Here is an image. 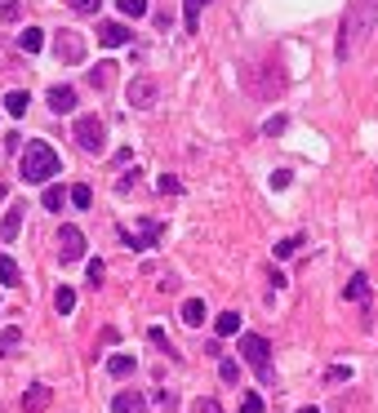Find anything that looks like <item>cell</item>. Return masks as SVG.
<instances>
[{
  "instance_id": "cell-12",
  "label": "cell",
  "mask_w": 378,
  "mask_h": 413,
  "mask_svg": "<svg viewBox=\"0 0 378 413\" xmlns=\"http://www.w3.org/2000/svg\"><path fill=\"white\" fill-rule=\"evenodd\" d=\"M160 231H165V227H160L156 218H147V222H143V231H138V236H129V244H134V249H152V244L160 240Z\"/></svg>"
},
{
  "instance_id": "cell-26",
  "label": "cell",
  "mask_w": 378,
  "mask_h": 413,
  "mask_svg": "<svg viewBox=\"0 0 378 413\" xmlns=\"http://www.w3.org/2000/svg\"><path fill=\"white\" fill-rule=\"evenodd\" d=\"M18 346H23V329H18V324H9V329H5V334H0V356H9V351H18Z\"/></svg>"
},
{
  "instance_id": "cell-22",
  "label": "cell",
  "mask_w": 378,
  "mask_h": 413,
  "mask_svg": "<svg viewBox=\"0 0 378 413\" xmlns=\"http://www.w3.org/2000/svg\"><path fill=\"white\" fill-rule=\"evenodd\" d=\"M54 311H58V316H72V311H76V289L72 285H62L54 293Z\"/></svg>"
},
{
  "instance_id": "cell-28",
  "label": "cell",
  "mask_w": 378,
  "mask_h": 413,
  "mask_svg": "<svg viewBox=\"0 0 378 413\" xmlns=\"http://www.w3.org/2000/svg\"><path fill=\"white\" fill-rule=\"evenodd\" d=\"M125 18H147V0H116Z\"/></svg>"
},
{
  "instance_id": "cell-7",
  "label": "cell",
  "mask_w": 378,
  "mask_h": 413,
  "mask_svg": "<svg viewBox=\"0 0 378 413\" xmlns=\"http://www.w3.org/2000/svg\"><path fill=\"white\" fill-rule=\"evenodd\" d=\"M58 258L62 262H80V258H85V231H80L76 222L58 227Z\"/></svg>"
},
{
  "instance_id": "cell-23",
  "label": "cell",
  "mask_w": 378,
  "mask_h": 413,
  "mask_svg": "<svg viewBox=\"0 0 378 413\" xmlns=\"http://www.w3.org/2000/svg\"><path fill=\"white\" fill-rule=\"evenodd\" d=\"M111 72H116V67H111V62H98V67L89 72V85H94L98 94H103V89H111Z\"/></svg>"
},
{
  "instance_id": "cell-5",
  "label": "cell",
  "mask_w": 378,
  "mask_h": 413,
  "mask_svg": "<svg viewBox=\"0 0 378 413\" xmlns=\"http://www.w3.org/2000/svg\"><path fill=\"white\" fill-rule=\"evenodd\" d=\"M85 49H89L85 31H76V27H62V31H54V58H58V62L76 67V62H85Z\"/></svg>"
},
{
  "instance_id": "cell-11",
  "label": "cell",
  "mask_w": 378,
  "mask_h": 413,
  "mask_svg": "<svg viewBox=\"0 0 378 413\" xmlns=\"http://www.w3.org/2000/svg\"><path fill=\"white\" fill-rule=\"evenodd\" d=\"M49 400H54V391H49L45 383H36V387H27V391H23V409H27V413L49 409Z\"/></svg>"
},
{
  "instance_id": "cell-18",
  "label": "cell",
  "mask_w": 378,
  "mask_h": 413,
  "mask_svg": "<svg viewBox=\"0 0 378 413\" xmlns=\"http://www.w3.org/2000/svg\"><path fill=\"white\" fill-rule=\"evenodd\" d=\"M213 329H218V338H236L240 334V311H223V316L213 320Z\"/></svg>"
},
{
  "instance_id": "cell-29",
  "label": "cell",
  "mask_w": 378,
  "mask_h": 413,
  "mask_svg": "<svg viewBox=\"0 0 378 413\" xmlns=\"http://www.w3.org/2000/svg\"><path fill=\"white\" fill-rule=\"evenodd\" d=\"M299 244H303V236H289V240H281V244H276V258H294V254H299Z\"/></svg>"
},
{
  "instance_id": "cell-25",
  "label": "cell",
  "mask_w": 378,
  "mask_h": 413,
  "mask_svg": "<svg viewBox=\"0 0 378 413\" xmlns=\"http://www.w3.org/2000/svg\"><path fill=\"white\" fill-rule=\"evenodd\" d=\"M62 200H67V191H62L58 183H49V187H45V196H40V205H45L49 213H58V209H62Z\"/></svg>"
},
{
  "instance_id": "cell-32",
  "label": "cell",
  "mask_w": 378,
  "mask_h": 413,
  "mask_svg": "<svg viewBox=\"0 0 378 413\" xmlns=\"http://www.w3.org/2000/svg\"><path fill=\"white\" fill-rule=\"evenodd\" d=\"M0 18H5V23H18L23 18V5H18V0H5V5H0Z\"/></svg>"
},
{
  "instance_id": "cell-17",
  "label": "cell",
  "mask_w": 378,
  "mask_h": 413,
  "mask_svg": "<svg viewBox=\"0 0 378 413\" xmlns=\"http://www.w3.org/2000/svg\"><path fill=\"white\" fill-rule=\"evenodd\" d=\"M27 107H31V94L27 89H9L5 94V111L9 115H27Z\"/></svg>"
},
{
  "instance_id": "cell-20",
  "label": "cell",
  "mask_w": 378,
  "mask_h": 413,
  "mask_svg": "<svg viewBox=\"0 0 378 413\" xmlns=\"http://www.w3.org/2000/svg\"><path fill=\"white\" fill-rule=\"evenodd\" d=\"M183 324H191V329L205 324V302H201V298H187V302H183Z\"/></svg>"
},
{
  "instance_id": "cell-33",
  "label": "cell",
  "mask_w": 378,
  "mask_h": 413,
  "mask_svg": "<svg viewBox=\"0 0 378 413\" xmlns=\"http://www.w3.org/2000/svg\"><path fill=\"white\" fill-rule=\"evenodd\" d=\"M152 404H156V409H174L178 395H174V391H152Z\"/></svg>"
},
{
  "instance_id": "cell-8",
  "label": "cell",
  "mask_w": 378,
  "mask_h": 413,
  "mask_svg": "<svg viewBox=\"0 0 378 413\" xmlns=\"http://www.w3.org/2000/svg\"><path fill=\"white\" fill-rule=\"evenodd\" d=\"M156 80L152 76H134L129 80V89H125V98H129V107L134 111H147V107H156Z\"/></svg>"
},
{
  "instance_id": "cell-21",
  "label": "cell",
  "mask_w": 378,
  "mask_h": 413,
  "mask_svg": "<svg viewBox=\"0 0 378 413\" xmlns=\"http://www.w3.org/2000/svg\"><path fill=\"white\" fill-rule=\"evenodd\" d=\"M343 293H348L352 302H369V280H365V271H356V276H352V285L343 289Z\"/></svg>"
},
{
  "instance_id": "cell-4",
  "label": "cell",
  "mask_w": 378,
  "mask_h": 413,
  "mask_svg": "<svg viewBox=\"0 0 378 413\" xmlns=\"http://www.w3.org/2000/svg\"><path fill=\"white\" fill-rule=\"evenodd\" d=\"M240 356L254 365V373L262 383H272V342L262 334H240Z\"/></svg>"
},
{
  "instance_id": "cell-13",
  "label": "cell",
  "mask_w": 378,
  "mask_h": 413,
  "mask_svg": "<svg viewBox=\"0 0 378 413\" xmlns=\"http://www.w3.org/2000/svg\"><path fill=\"white\" fill-rule=\"evenodd\" d=\"M111 409H116V413H147V400H143L138 391H116Z\"/></svg>"
},
{
  "instance_id": "cell-39",
  "label": "cell",
  "mask_w": 378,
  "mask_h": 413,
  "mask_svg": "<svg viewBox=\"0 0 378 413\" xmlns=\"http://www.w3.org/2000/svg\"><path fill=\"white\" fill-rule=\"evenodd\" d=\"M191 413H223V404H218V400H196Z\"/></svg>"
},
{
  "instance_id": "cell-37",
  "label": "cell",
  "mask_w": 378,
  "mask_h": 413,
  "mask_svg": "<svg viewBox=\"0 0 378 413\" xmlns=\"http://www.w3.org/2000/svg\"><path fill=\"white\" fill-rule=\"evenodd\" d=\"M103 276H107V267H103V258H94V262H89V280H94V289L103 285Z\"/></svg>"
},
{
  "instance_id": "cell-14",
  "label": "cell",
  "mask_w": 378,
  "mask_h": 413,
  "mask_svg": "<svg viewBox=\"0 0 378 413\" xmlns=\"http://www.w3.org/2000/svg\"><path fill=\"white\" fill-rule=\"evenodd\" d=\"M18 49H23V54H40V49H45V31L27 23V27L18 31Z\"/></svg>"
},
{
  "instance_id": "cell-31",
  "label": "cell",
  "mask_w": 378,
  "mask_h": 413,
  "mask_svg": "<svg viewBox=\"0 0 378 413\" xmlns=\"http://www.w3.org/2000/svg\"><path fill=\"white\" fill-rule=\"evenodd\" d=\"M218 378H223V383H240V365H236V360H223V365H218Z\"/></svg>"
},
{
  "instance_id": "cell-10",
  "label": "cell",
  "mask_w": 378,
  "mask_h": 413,
  "mask_svg": "<svg viewBox=\"0 0 378 413\" xmlns=\"http://www.w3.org/2000/svg\"><path fill=\"white\" fill-rule=\"evenodd\" d=\"M98 45H107V49L129 45V27L125 23H98Z\"/></svg>"
},
{
  "instance_id": "cell-38",
  "label": "cell",
  "mask_w": 378,
  "mask_h": 413,
  "mask_svg": "<svg viewBox=\"0 0 378 413\" xmlns=\"http://www.w3.org/2000/svg\"><path fill=\"white\" fill-rule=\"evenodd\" d=\"M156 187H160V191H165V196H178V191H183V183H178V178H169V174H165V178H160V183H156Z\"/></svg>"
},
{
  "instance_id": "cell-19",
  "label": "cell",
  "mask_w": 378,
  "mask_h": 413,
  "mask_svg": "<svg viewBox=\"0 0 378 413\" xmlns=\"http://www.w3.org/2000/svg\"><path fill=\"white\" fill-rule=\"evenodd\" d=\"M107 373L111 378H129V373H134V356H125V351L107 356Z\"/></svg>"
},
{
  "instance_id": "cell-6",
  "label": "cell",
  "mask_w": 378,
  "mask_h": 413,
  "mask_svg": "<svg viewBox=\"0 0 378 413\" xmlns=\"http://www.w3.org/2000/svg\"><path fill=\"white\" fill-rule=\"evenodd\" d=\"M76 142H80V152H103L107 125L98 120V115H80V120H76Z\"/></svg>"
},
{
  "instance_id": "cell-35",
  "label": "cell",
  "mask_w": 378,
  "mask_h": 413,
  "mask_svg": "<svg viewBox=\"0 0 378 413\" xmlns=\"http://www.w3.org/2000/svg\"><path fill=\"white\" fill-rule=\"evenodd\" d=\"M147 338H152V346H160V351H169V356H174V346H169V338H165V329H152Z\"/></svg>"
},
{
  "instance_id": "cell-27",
  "label": "cell",
  "mask_w": 378,
  "mask_h": 413,
  "mask_svg": "<svg viewBox=\"0 0 378 413\" xmlns=\"http://www.w3.org/2000/svg\"><path fill=\"white\" fill-rule=\"evenodd\" d=\"M67 200H72V205H76V209H89V205H94V191H89V187H85V183H76V187H72V191H67Z\"/></svg>"
},
{
  "instance_id": "cell-2",
  "label": "cell",
  "mask_w": 378,
  "mask_h": 413,
  "mask_svg": "<svg viewBox=\"0 0 378 413\" xmlns=\"http://www.w3.org/2000/svg\"><path fill=\"white\" fill-rule=\"evenodd\" d=\"M58 169H62V160L49 142H27V152L18 156V174L27 187H40L49 178H58Z\"/></svg>"
},
{
  "instance_id": "cell-36",
  "label": "cell",
  "mask_w": 378,
  "mask_h": 413,
  "mask_svg": "<svg viewBox=\"0 0 378 413\" xmlns=\"http://www.w3.org/2000/svg\"><path fill=\"white\" fill-rule=\"evenodd\" d=\"M67 5H72L76 13H98V5H103V0H67Z\"/></svg>"
},
{
  "instance_id": "cell-40",
  "label": "cell",
  "mask_w": 378,
  "mask_h": 413,
  "mask_svg": "<svg viewBox=\"0 0 378 413\" xmlns=\"http://www.w3.org/2000/svg\"><path fill=\"white\" fill-rule=\"evenodd\" d=\"M272 187L285 191V187H289V169H276V174H272Z\"/></svg>"
},
{
  "instance_id": "cell-16",
  "label": "cell",
  "mask_w": 378,
  "mask_h": 413,
  "mask_svg": "<svg viewBox=\"0 0 378 413\" xmlns=\"http://www.w3.org/2000/svg\"><path fill=\"white\" fill-rule=\"evenodd\" d=\"M209 5V0H183V23H187V31L196 36L201 31V9Z\"/></svg>"
},
{
  "instance_id": "cell-15",
  "label": "cell",
  "mask_w": 378,
  "mask_h": 413,
  "mask_svg": "<svg viewBox=\"0 0 378 413\" xmlns=\"http://www.w3.org/2000/svg\"><path fill=\"white\" fill-rule=\"evenodd\" d=\"M23 205H13L9 213H5V222H0V240H18V231H23Z\"/></svg>"
},
{
  "instance_id": "cell-9",
  "label": "cell",
  "mask_w": 378,
  "mask_h": 413,
  "mask_svg": "<svg viewBox=\"0 0 378 413\" xmlns=\"http://www.w3.org/2000/svg\"><path fill=\"white\" fill-rule=\"evenodd\" d=\"M45 103H49V111H58V115H67L72 107H76V89L72 85H54L45 94Z\"/></svg>"
},
{
  "instance_id": "cell-34",
  "label": "cell",
  "mask_w": 378,
  "mask_h": 413,
  "mask_svg": "<svg viewBox=\"0 0 378 413\" xmlns=\"http://www.w3.org/2000/svg\"><path fill=\"white\" fill-rule=\"evenodd\" d=\"M262 134H267V138L285 134V115H272V120H262Z\"/></svg>"
},
{
  "instance_id": "cell-3",
  "label": "cell",
  "mask_w": 378,
  "mask_h": 413,
  "mask_svg": "<svg viewBox=\"0 0 378 413\" xmlns=\"http://www.w3.org/2000/svg\"><path fill=\"white\" fill-rule=\"evenodd\" d=\"M245 89H250L254 98H281V94H285V76H281V67L262 62V67H250V72H245Z\"/></svg>"
},
{
  "instance_id": "cell-1",
  "label": "cell",
  "mask_w": 378,
  "mask_h": 413,
  "mask_svg": "<svg viewBox=\"0 0 378 413\" xmlns=\"http://www.w3.org/2000/svg\"><path fill=\"white\" fill-rule=\"evenodd\" d=\"M374 27H378V0H352L348 18L338 27V58H348L365 36H374Z\"/></svg>"
},
{
  "instance_id": "cell-30",
  "label": "cell",
  "mask_w": 378,
  "mask_h": 413,
  "mask_svg": "<svg viewBox=\"0 0 378 413\" xmlns=\"http://www.w3.org/2000/svg\"><path fill=\"white\" fill-rule=\"evenodd\" d=\"M240 413H262V395L258 391H245L240 395Z\"/></svg>"
},
{
  "instance_id": "cell-24",
  "label": "cell",
  "mask_w": 378,
  "mask_h": 413,
  "mask_svg": "<svg viewBox=\"0 0 378 413\" xmlns=\"http://www.w3.org/2000/svg\"><path fill=\"white\" fill-rule=\"evenodd\" d=\"M18 280H23V276H18V262L0 249V285H18Z\"/></svg>"
},
{
  "instance_id": "cell-41",
  "label": "cell",
  "mask_w": 378,
  "mask_h": 413,
  "mask_svg": "<svg viewBox=\"0 0 378 413\" xmlns=\"http://www.w3.org/2000/svg\"><path fill=\"white\" fill-rule=\"evenodd\" d=\"M299 413H321V409H316V404H311V409H299Z\"/></svg>"
}]
</instances>
